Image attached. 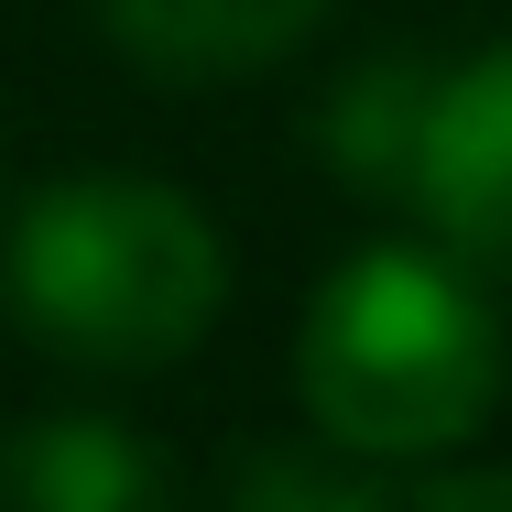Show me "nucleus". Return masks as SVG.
<instances>
[{
	"label": "nucleus",
	"mask_w": 512,
	"mask_h": 512,
	"mask_svg": "<svg viewBox=\"0 0 512 512\" xmlns=\"http://www.w3.org/2000/svg\"><path fill=\"white\" fill-rule=\"evenodd\" d=\"M295 393H306L327 447L360 458H436L480 436L502 404V316L469 262L436 251H360L327 273L295 338Z\"/></svg>",
	"instance_id": "1"
},
{
	"label": "nucleus",
	"mask_w": 512,
	"mask_h": 512,
	"mask_svg": "<svg viewBox=\"0 0 512 512\" xmlns=\"http://www.w3.org/2000/svg\"><path fill=\"white\" fill-rule=\"evenodd\" d=\"M0 295L66 360L164 371L218 327L229 251L197 218V197H175L153 175H66V186H44L11 218Z\"/></svg>",
	"instance_id": "2"
},
{
	"label": "nucleus",
	"mask_w": 512,
	"mask_h": 512,
	"mask_svg": "<svg viewBox=\"0 0 512 512\" xmlns=\"http://www.w3.org/2000/svg\"><path fill=\"white\" fill-rule=\"evenodd\" d=\"M414 197H425L436 240L469 273H512V44H491V55L436 77Z\"/></svg>",
	"instance_id": "3"
},
{
	"label": "nucleus",
	"mask_w": 512,
	"mask_h": 512,
	"mask_svg": "<svg viewBox=\"0 0 512 512\" xmlns=\"http://www.w3.org/2000/svg\"><path fill=\"white\" fill-rule=\"evenodd\" d=\"M109 44L164 88H229L273 55H295L327 0H99Z\"/></svg>",
	"instance_id": "4"
},
{
	"label": "nucleus",
	"mask_w": 512,
	"mask_h": 512,
	"mask_svg": "<svg viewBox=\"0 0 512 512\" xmlns=\"http://www.w3.org/2000/svg\"><path fill=\"white\" fill-rule=\"evenodd\" d=\"M0 502L22 512H153L164 502V458L142 436H120L99 414H44L0 447Z\"/></svg>",
	"instance_id": "5"
},
{
	"label": "nucleus",
	"mask_w": 512,
	"mask_h": 512,
	"mask_svg": "<svg viewBox=\"0 0 512 512\" xmlns=\"http://www.w3.org/2000/svg\"><path fill=\"white\" fill-rule=\"evenodd\" d=\"M425 109H436V66L382 55L327 99V164L349 186H404L414 197V153H425Z\"/></svg>",
	"instance_id": "6"
}]
</instances>
